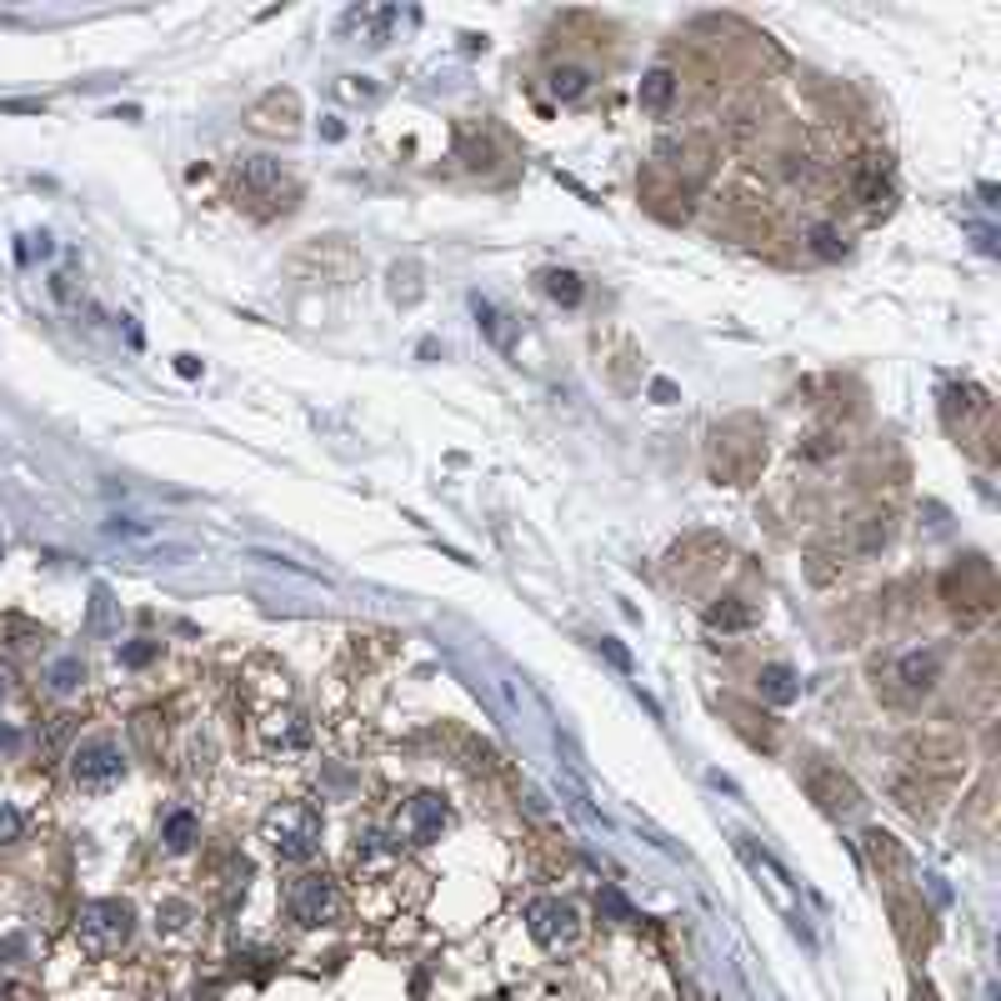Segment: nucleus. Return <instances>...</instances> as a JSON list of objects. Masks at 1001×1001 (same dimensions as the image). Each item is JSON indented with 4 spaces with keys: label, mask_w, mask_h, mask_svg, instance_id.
Segmentation results:
<instances>
[{
    "label": "nucleus",
    "mask_w": 1001,
    "mask_h": 1001,
    "mask_svg": "<svg viewBox=\"0 0 1001 1001\" xmlns=\"http://www.w3.org/2000/svg\"><path fill=\"white\" fill-rule=\"evenodd\" d=\"M756 621V612L746 606L742 596H727V601H716L711 612H706V626L711 631H721V637H731V631H746V626Z\"/></svg>",
    "instance_id": "ddd939ff"
},
{
    "label": "nucleus",
    "mask_w": 1001,
    "mask_h": 1001,
    "mask_svg": "<svg viewBox=\"0 0 1001 1001\" xmlns=\"http://www.w3.org/2000/svg\"><path fill=\"white\" fill-rule=\"evenodd\" d=\"M916 1001H937V997H932V991H916Z\"/></svg>",
    "instance_id": "2f4dec72"
},
{
    "label": "nucleus",
    "mask_w": 1001,
    "mask_h": 1001,
    "mask_svg": "<svg viewBox=\"0 0 1001 1001\" xmlns=\"http://www.w3.org/2000/svg\"><path fill=\"white\" fill-rule=\"evenodd\" d=\"M937 671H941V656H937V651H911V656H901V662H897V681H901L907 691H932Z\"/></svg>",
    "instance_id": "f8f14e48"
},
{
    "label": "nucleus",
    "mask_w": 1001,
    "mask_h": 1001,
    "mask_svg": "<svg viewBox=\"0 0 1001 1001\" xmlns=\"http://www.w3.org/2000/svg\"><path fill=\"white\" fill-rule=\"evenodd\" d=\"M807 786H811V796H817L821 807L826 811H851L857 807V786L842 777V771H832V767H807Z\"/></svg>",
    "instance_id": "9d476101"
},
{
    "label": "nucleus",
    "mask_w": 1001,
    "mask_h": 1001,
    "mask_svg": "<svg viewBox=\"0 0 1001 1001\" xmlns=\"http://www.w3.org/2000/svg\"><path fill=\"white\" fill-rule=\"evenodd\" d=\"M811 251H817L821 260H842L846 256V235L832 231V226H817V231H811Z\"/></svg>",
    "instance_id": "aec40b11"
},
{
    "label": "nucleus",
    "mask_w": 1001,
    "mask_h": 1001,
    "mask_svg": "<svg viewBox=\"0 0 1001 1001\" xmlns=\"http://www.w3.org/2000/svg\"><path fill=\"white\" fill-rule=\"evenodd\" d=\"M105 536H111V541H145V536H151V526H141V521H120V516H111L101 526Z\"/></svg>",
    "instance_id": "5701e85b"
},
{
    "label": "nucleus",
    "mask_w": 1001,
    "mask_h": 1001,
    "mask_svg": "<svg viewBox=\"0 0 1001 1001\" xmlns=\"http://www.w3.org/2000/svg\"><path fill=\"white\" fill-rule=\"evenodd\" d=\"M111 606H116V601H111V586H95L91 591V631H105V626H111Z\"/></svg>",
    "instance_id": "b1692460"
},
{
    "label": "nucleus",
    "mask_w": 1001,
    "mask_h": 1001,
    "mask_svg": "<svg viewBox=\"0 0 1001 1001\" xmlns=\"http://www.w3.org/2000/svg\"><path fill=\"white\" fill-rule=\"evenodd\" d=\"M586 91H591V70L586 65H556L551 70V95L556 101H581Z\"/></svg>",
    "instance_id": "f3484780"
},
{
    "label": "nucleus",
    "mask_w": 1001,
    "mask_h": 1001,
    "mask_svg": "<svg viewBox=\"0 0 1001 1001\" xmlns=\"http://www.w3.org/2000/svg\"><path fill=\"white\" fill-rule=\"evenodd\" d=\"M161 842H166V851H191L195 842H201V821H195V811H170L166 826H161Z\"/></svg>",
    "instance_id": "4468645a"
},
{
    "label": "nucleus",
    "mask_w": 1001,
    "mask_h": 1001,
    "mask_svg": "<svg viewBox=\"0 0 1001 1001\" xmlns=\"http://www.w3.org/2000/svg\"><path fill=\"white\" fill-rule=\"evenodd\" d=\"M185 926H191V907L185 901H166L156 916V932H166V937H181Z\"/></svg>",
    "instance_id": "412c9836"
},
{
    "label": "nucleus",
    "mask_w": 1001,
    "mask_h": 1001,
    "mask_svg": "<svg viewBox=\"0 0 1001 1001\" xmlns=\"http://www.w3.org/2000/svg\"><path fill=\"white\" fill-rule=\"evenodd\" d=\"M446 821H451V811H446L441 796H411L401 811V836L411 846H431V842H441Z\"/></svg>",
    "instance_id": "423d86ee"
},
{
    "label": "nucleus",
    "mask_w": 1001,
    "mask_h": 1001,
    "mask_svg": "<svg viewBox=\"0 0 1001 1001\" xmlns=\"http://www.w3.org/2000/svg\"><path fill=\"white\" fill-rule=\"evenodd\" d=\"M547 296L561 306H576L581 300V275L576 271H547Z\"/></svg>",
    "instance_id": "a211bd4d"
},
{
    "label": "nucleus",
    "mask_w": 1001,
    "mask_h": 1001,
    "mask_svg": "<svg viewBox=\"0 0 1001 1001\" xmlns=\"http://www.w3.org/2000/svg\"><path fill=\"white\" fill-rule=\"evenodd\" d=\"M46 681H51V691H76L80 681H86V662H80V656H61Z\"/></svg>",
    "instance_id": "6ab92c4d"
},
{
    "label": "nucleus",
    "mask_w": 1001,
    "mask_h": 1001,
    "mask_svg": "<svg viewBox=\"0 0 1001 1001\" xmlns=\"http://www.w3.org/2000/svg\"><path fill=\"white\" fill-rule=\"evenodd\" d=\"M0 696H5V681H0Z\"/></svg>",
    "instance_id": "473e14b6"
},
{
    "label": "nucleus",
    "mask_w": 1001,
    "mask_h": 1001,
    "mask_svg": "<svg viewBox=\"0 0 1001 1001\" xmlns=\"http://www.w3.org/2000/svg\"><path fill=\"white\" fill-rule=\"evenodd\" d=\"M601 651H606V656H612V662H616V666H621V671H631V656H626V651H621V646H616V641H612V637H601Z\"/></svg>",
    "instance_id": "cd10ccee"
},
{
    "label": "nucleus",
    "mask_w": 1001,
    "mask_h": 1001,
    "mask_svg": "<svg viewBox=\"0 0 1001 1001\" xmlns=\"http://www.w3.org/2000/svg\"><path fill=\"white\" fill-rule=\"evenodd\" d=\"M260 836L271 842V851L281 861H311L321 851V817L300 801H281V807L266 817Z\"/></svg>",
    "instance_id": "f03ea898"
},
{
    "label": "nucleus",
    "mask_w": 1001,
    "mask_h": 1001,
    "mask_svg": "<svg viewBox=\"0 0 1001 1001\" xmlns=\"http://www.w3.org/2000/svg\"><path fill=\"white\" fill-rule=\"evenodd\" d=\"M241 191L246 195H256V201H275V195H286V206H291V181H286V170L275 166V161H266V156H256V161H241Z\"/></svg>",
    "instance_id": "6e6552de"
},
{
    "label": "nucleus",
    "mask_w": 1001,
    "mask_h": 1001,
    "mask_svg": "<svg viewBox=\"0 0 1001 1001\" xmlns=\"http://www.w3.org/2000/svg\"><path fill=\"white\" fill-rule=\"evenodd\" d=\"M26 836V811L11 807V801H0V846H15Z\"/></svg>",
    "instance_id": "4be33fe9"
},
{
    "label": "nucleus",
    "mask_w": 1001,
    "mask_h": 1001,
    "mask_svg": "<svg viewBox=\"0 0 1001 1001\" xmlns=\"http://www.w3.org/2000/svg\"><path fill=\"white\" fill-rule=\"evenodd\" d=\"M526 922H531V937L541 941V951H551V957H572V951L581 947V937H586L581 911H576L572 901H561V897L536 901V907L526 911Z\"/></svg>",
    "instance_id": "20e7f679"
},
{
    "label": "nucleus",
    "mask_w": 1001,
    "mask_h": 1001,
    "mask_svg": "<svg viewBox=\"0 0 1001 1001\" xmlns=\"http://www.w3.org/2000/svg\"><path fill=\"white\" fill-rule=\"evenodd\" d=\"M70 777H76V786H86V792H105V786H116V781L126 777V756H120L116 742H105V736L80 742L76 756H70Z\"/></svg>",
    "instance_id": "39448f33"
},
{
    "label": "nucleus",
    "mask_w": 1001,
    "mask_h": 1001,
    "mask_svg": "<svg viewBox=\"0 0 1001 1001\" xmlns=\"http://www.w3.org/2000/svg\"><path fill=\"white\" fill-rule=\"evenodd\" d=\"M651 396H656V401H677V386H671V381H656V386H651Z\"/></svg>",
    "instance_id": "c756f323"
},
{
    "label": "nucleus",
    "mask_w": 1001,
    "mask_h": 1001,
    "mask_svg": "<svg viewBox=\"0 0 1001 1001\" xmlns=\"http://www.w3.org/2000/svg\"><path fill=\"white\" fill-rule=\"evenodd\" d=\"M46 646H51V631H46V626H36L30 616H0V651H5V656L30 662V656H40Z\"/></svg>",
    "instance_id": "0eeeda50"
},
{
    "label": "nucleus",
    "mask_w": 1001,
    "mask_h": 1001,
    "mask_svg": "<svg viewBox=\"0 0 1001 1001\" xmlns=\"http://www.w3.org/2000/svg\"><path fill=\"white\" fill-rule=\"evenodd\" d=\"M851 195H857L861 206H886L891 201V176H886L882 161H861L857 176H851Z\"/></svg>",
    "instance_id": "9b49d317"
},
{
    "label": "nucleus",
    "mask_w": 1001,
    "mask_h": 1001,
    "mask_svg": "<svg viewBox=\"0 0 1001 1001\" xmlns=\"http://www.w3.org/2000/svg\"><path fill=\"white\" fill-rule=\"evenodd\" d=\"M156 641H126V646H120L116 651V656H120V666H145V662H151V656H156Z\"/></svg>",
    "instance_id": "393cba45"
},
{
    "label": "nucleus",
    "mask_w": 1001,
    "mask_h": 1001,
    "mask_svg": "<svg viewBox=\"0 0 1001 1001\" xmlns=\"http://www.w3.org/2000/svg\"><path fill=\"white\" fill-rule=\"evenodd\" d=\"M176 371H181V376H201V361H195V356H176Z\"/></svg>",
    "instance_id": "c85d7f7f"
},
{
    "label": "nucleus",
    "mask_w": 1001,
    "mask_h": 1001,
    "mask_svg": "<svg viewBox=\"0 0 1001 1001\" xmlns=\"http://www.w3.org/2000/svg\"><path fill=\"white\" fill-rule=\"evenodd\" d=\"M601 911H612L616 922H631V907H626V901L616 897V891H601Z\"/></svg>",
    "instance_id": "bb28decb"
},
{
    "label": "nucleus",
    "mask_w": 1001,
    "mask_h": 1001,
    "mask_svg": "<svg viewBox=\"0 0 1001 1001\" xmlns=\"http://www.w3.org/2000/svg\"><path fill=\"white\" fill-rule=\"evenodd\" d=\"M341 95H351V101H371V95H376V86H371L365 76H346V80H341Z\"/></svg>",
    "instance_id": "a878e982"
},
{
    "label": "nucleus",
    "mask_w": 1001,
    "mask_h": 1001,
    "mask_svg": "<svg viewBox=\"0 0 1001 1001\" xmlns=\"http://www.w3.org/2000/svg\"><path fill=\"white\" fill-rule=\"evenodd\" d=\"M260 736H266L271 752H300V746L311 742V721H306L300 711H266Z\"/></svg>",
    "instance_id": "1a4fd4ad"
},
{
    "label": "nucleus",
    "mask_w": 1001,
    "mask_h": 1001,
    "mask_svg": "<svg viewBox=\"0 0 1001 1001\" xmlns=\"http://www.w3.org/2000/svg\"><path fill=\"white\" fill-rule=\"evenodd\" d=\"M761 696H767V702H777V706H786V702H796V671L792 666H761Z\"/></svg>",
    "instance_id": "dca6fc26"
},
{
    "label": "nucleus",
    "mask_w": 1001,
    "mask_h": 1001,
    "mask_svg": "<svg viewBox=\"0 0 1001 1001\" xmlns=\"http://www.w3.org/2000/svg\"><path fill=\"white\" fill-rule=\"evenodd\" d=\"M671 95H677V76H671V70H651V76L641 80L637 101H641V111H651V116H662L666 105H671Z\"/></svg>",
    "instance_id": "2eb2a0df"
},
{
    "label": "nucleus",
    "mask_w": 1001,
    "mask_h": 1001,
    "mask_svg": "<svg viewBox=\"0 0 1001 1001\" xmlns=\"http://www.w3.org/2000/svg\"><path fill=\"white\" fill-rule=\"evenodd\" d=\"M0 556H5V547H0Z\"/></svg>",
    "instance_id": "72a5a7b5"
},
{
    "label": "nucleus",
    "mask_w": 1001,
    "mask_h": 1001,
    "mask_svg": "<svg viewBox=\"0 0 1001 1001\" xmlns=\"http://www.w3.org/2000/svg\"><path fill=\"white\" fill-rule=\"evenodd\" d=\"M130 932H136V911H130V901H120V897H95L76 911V947L86 951V957H111V951H120L130 941Z\"/></svg>",
    "instance_id": "f257e3e1"
},
{
    "label": "nucleus",
    "mask_w": 1001,
    "mask_h": 1001,
    "mask_svg": "<svg viewBox=\"0 0 1001 1001\" xmlns=\"http://www.w3.org/2000/svg\"><path fill=\"white\" fill-rule=\"evenodd\" d=\"M341 911H346V897L325 872H306L286 886V916L296 926H331L341 922Z\"/></svg>",
    "instance_id": "7ed1b4c3"
},
{
    "label": "nucleus",
    "mask_w": 1001,
    "mask_h": 1001,
    "mask_svg": "<svg viewBox=\"0 0 1001 1001\" xmlns=\"http://www.w3.org/2000/svg\"><path fill=\"white\" fill-rule=\"evenodd\" d=\"M15 746H21V736L11 727H0V752H15Z\"/></svg>",
    "instance_id": "7c9ffc66"
}]
</instances>
